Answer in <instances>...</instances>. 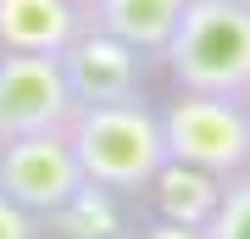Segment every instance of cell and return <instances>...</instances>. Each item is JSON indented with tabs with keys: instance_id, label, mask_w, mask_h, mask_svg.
Returning a JSON list of instances; mask_svg holds the SVG:
<instances>
[{
	"instance_id": "6da1fadb",
	"label": "cell",
	"mask_w": 250,
	"mask_h": 239,
	"mask_svg": "<svg viewBox=\"0 0 250 239\" xmlns=\"http://www.w3.org/2000/svg\"><path fill=\"white\" fill-rule=\"evenodd\" d=\"M67 145L78 156L83 184L111 189V195H139L167 161L161 145V117L145 95L111 100V106H78L67 117Z\"/></svg>"
},
{
	"instance_id": "7a4b0ae2",
	"label": "cell",
	"mask_w": 250,
	"mask_h": 239,
	"mask_svg": "<svg viewBox=\"0 0 250 239\" xmlns=\"http://www.w3.org/2000/svg\"><path fill=\"white\" fill-rule=\"evenodd\" d=\"M161 67L178 89L250 100V6L239 0H189L172 28Z\"/></svg>"
},
{
	"instance_id": "3957f363",
	"label": "cell",
	"mask_w": 250,
	"mask_h": 239,
	"mask_svg": "<svg viewBox=\"0 0 250 239\" xmlns=\"http://www.w3.org/2000/svg\"><path fill=\"white\" fill-rule=\"evenodd\" d=\"M156 117H161L167 161H189V167H206L217 178H233L250 167V106L245 100L178 89Z\"/></svg>"
},
{
	"instance_id": "277c9868",
	"label": "cell",
	"mask_w": 250,
	"mask_h": 239,
	"mask_svg": "<svg viewBox=\"0 0 250 239\" xmlns=\"http://www.w3.org/2000/svg\"><path fill=\"white\" fill-rule=\"evenodd\" d=\"M0 189L34 212L45 222L50 212L83 189V173H78V156L67 145V128H45V133H17V139H0Z\"/></svg>"
},
{
	"instance_id": "5b68a950",
	"label": "cell",
	"mask_w": 250,
	"mask_h": 239,
	"mask_svg": "<svg viewBox=\"0 0 250 239\" xmlns=\"http://www.w3.org/2000/svg\"><path fill=\"white\" fill-rule=\"evenodd\" d=\"M72 111H78V100H72L67 72L56 56L0 50V139L67 128Z\"/></svg>"
},
{
	"instance_id": "8992f818",
	"label": "cell",
	"mask_w": 250,
	"mask_h": 239,
	"mask_svg": "<svg viewBox=\"0 0 250 239\" xmlns=\"http://www.w3.org/2000/svg\"><path fill=\"white\" fill-rule=\"evenodd\" d=\"M56 62H62L67 89H72L78 106H111V100H134L145 89V62L150 56H139L134 44L100 34L95 22H83Z\"/></svg>"
},
{
	"instance_id": "52a82bcc",
	"label": "cell",
	"mask_w": 250,
	"mask_h": 239,
	"mask_svg": "<svg viewBox=\"0 0 250 239\" xmlns=\"http://www.w3.org/2000/svg\"><path fill=\"white\" fill-rule=\"evenodd\" d=\"M83 28L72 0H0V50L22 56H62Z\"/></svg>"
},
{
	"instance_id": "ba28073f",
	"label": "cell",
	"mask_w": 250,
	"mask_h": 239,
	"mask_svg": "<svg viewBox=\"0 0 250 239\" xmlns=\"http://www.w3.org/2000/svg\"><path fill=\"white\" fill-rule=\"evenodd\" d=\"M189 0H95V11H83V22H95L100 34L134 44L139 56H161L178 28Z\"/></svg>"
},
{
	"instance_id": "9c48e42d",
	"label": "cell",
	"mask_w": 250,
	"mask_h": 239,
	"mask_svg": "<svg viewBox=\"0 0 250 239\" xmlns=\"http://www.w3.org/2000/svg\"><path fill=\"white\" fill-rule=\"evenodd\" d=\"M150 200L161 222H184V228H206L223 200V178L189 167V161H161V173L150 178Z\"/></svg>"
},
{
	"instance_id": "30bf717a",
	"label": "cell",
	"mask_w": 250,
	"mask_h": 239,
	"mask_svg": "<svg viewBox=\"0 0 250 239\" xmlns=\"http://www.w3.org/2000/svg\"><path fill=\"white\" fill-rule=\"evenodd\" d=\"M117 195L111 189H95V184H83L78 195H72L62 212H50L45 217V228H62L67 239H111V234H123V222H117Z\"/></svg>"
},
{
	"instance_id": "8fae6325",
	"label": "cell",
	"mask_w": 250,
	"mask_h": 239,
	"mask_svg": "<svg viewBox=\"0 0 250 239\" xmlns=\"http://www.w3.org/2000/svg\"><path fill=\"white\" fill-rule=\"evenodd\" d=\"M206 239H250V167L223 178V200H217Z\"/></svg>"
},
{
	"instance_id": "7c38bea8",
	"label": "cell",
	"mask_w": 250,
	"mask_h": 239,
	"mask_svg": "<svg viewBox=\"0 0 250 239\" xmlns=\"http://www.w3.org/2000/svg\"><path fill=\"white\" fill-rule=\"evenodd\" d=\"M39 234H45V222L34 212H22V206L0 189V239H39Z\"/></svg>"
},
{
	"instance_id": "4fadbf2b",
	"label": "cell",
	"mask_w": 250,
	"mask_h": 239,
	"mask_svg": "<svg viewBox=\"0 0 250 239\" xmlns=\"http://www.w3.org/2000/svg\"><path fill=\"white\" fill-rule=\"evenodd\" d=\"M134 239H206V228H184V222H145V228L134 234Z\"/></svg>"
},
{
	"instance_id": "5bb4252c",
	"label": "cell",
	"mask_w": 250,
	"mask_h": 239,
	"mask_svg": "<svg viewBox=\"0 0 250 239\" xmlns=\"http://www.w3.org/2000/svg\"><path fill=\"white\" fill-rule=\"evenodd\" d=\"M72 6H78V11H95V0H72Z\"/></svg>"
},
{
	"instance_id": "9a60e30c",
	"label": "cell",
	"mask_w": 250,
	"mask_h": 239,
	"mask_svg": "<svg viewBox=\"0 0 250 239\" xmlns=\"http://www.w3.org/2000/svg\"><path fill=\"white\" fill-rule=\"evenodd\" d=\"M111 239H128V234H111Z\"/></svg>"
},
{
	"instance_id": "2e32d148",
	"label": "cell",
	"mask_w": 250,
	"mask_h": 239,
	"mask_svg": "<svg viewBox=\"0 0 250 239\" xmlns=\"http://www.w3.org/2000/svg\"><path fill=\"white\" fill-rule=\"evenodd\" d=\"M239 6H250V0H239Z\"/></svg>"
},
{
	"instance_id": "e0dca14e",
	"label": "cell",
	"mask_w": 250,
	"mask_h": 239,
	"mask_svg": "<svg viewBox=\"0 0 250 239\" xmlns=\"http://www.w3.org/2000/svg\"><path fill=\"white\" fill-rule=\"evenodd\" d=\"M245 106H250V100H245Z\"/></svg>"
}]
</instances>
